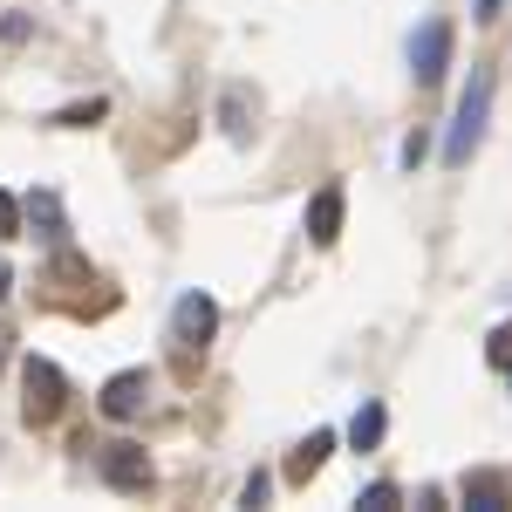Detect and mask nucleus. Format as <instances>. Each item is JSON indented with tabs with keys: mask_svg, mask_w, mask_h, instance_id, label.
Listing matches in <instances>:
<instances>
[{
	"mask_svg": "<svg viewBox=\"0 0 512 512\" xmlns=\"http://www.w3.org/2000/svg\"><path fill=\"white\" fill-rule=\"evenodd\" d=\"M485 117H492V76L472 69L465 96H458V123H451V137H444V164H451V171H465L472 151L485 144Z\"/></svg>",
	"mask_w": 512,
	"mask_h": 512,
	"instance_id": "obj_1",
	"label": "nucleus"
},
{
	"mask_svg": "<svg viewBox=\"0 0 512 512\" xmlns=\"http://www.w3.org/2000/svg\"><path fill=\"white\" fill-rule=\"evenodd\" d=\"M62 396H69L62 369H55L48 355H28V362H21V417H28V424H55V417H62Z\"/></svg>",
	"mask_w": 512,
	"mask_h": 512,
	"instance_id": "obj_2",
	"label": "nucleus"
},
{
	"mask_svg": "<svg viewBox=\"0 0 512 512\" xmlns=\"http://www.w3.org/2000/svg\"><path fill=\"white\" fill-rule=\"evenodd\" d=\"M219 335V301L212 294H178V308H171V342L178 349H205Z\"/></svg>",
	"mask_w": 512,
	"mask_h": 512,
	"instance_id": "obj_3",
	"label": "nucleus"
},
{
	"mask_svg": "<svg viewBox=\"0 0 512 512\" xmlns=\"http://www.w3.org/2000/svg\"><path fill=\"white\" fill-rule=\"evenodd\" d=\"M103 485L110 492H151L158 472H151V458H144V444H103Z\"/></svg>",
	"mask_w": 512,
	"mask_h": 512,
	"instance_id": "obj_4",
	"label": "nucleus"
},
{
	"mask_svg": "<svg viewBox=\"0 0 512 512\" xmlns=\"http://www.w3.org/2000/svg\"><path fill=\"white\" fill-rule=\"evenodd\" d=\"M96 403H103V417L130 424V417H137V410L151 403V376H144V369H117V376L103 383V396H96Z\"/></svg>",
	"mask_w": 512,
	"mask_h": 512,
	"instance_id": "obj_5",
	"label": "nucleus"
},
{
	"mask_svg": "<svg viewBox=\"0 0 512 512\" xmlns=\"http://www.w3.org/2000/svg\"><path fill=\"white\" fill-rule=\"evenodd\" d=\"M410 69H417V82H437L444 69H451V21H424V28H417Z\"/></svg>",
	"mask_w": 512,
	"mask_h": 512,
	"instance_id": "obj_6",
	"label": "nucleus"
},
{
	"mask_svg": "<svg viewBox=\"0 0 512 512\" xmlns=\"http://www.w3.org/2000/svg\"><path fill=\"white\" fill-rule=\"evenodd\" d=\"M308 239L315 246H335L342 239V185H321L315 205H308Z\"/></svg>",
	"mask_w": 512,
	"mask_h": 512,
	"instance_id": "obj_7",
	"label": "nucleus"
},
{
	"mask_svg": "<svg viewBox=\"0 0 512 512\" xmlns=\"http://www.w3.org/2000/svg\"><path fill=\"white\" fill-rule=\"evenodd\" d=\"M21 226H35V233L55 239V246L69 239V219H62V198H55V192H28V205H21Z\"/></svg>",
	"mask_w": 512,
	"mask_h": 512,
	"instance_id": "obj_8",
	"label": "nucleus"
},
{
	"mask_svg": "<svg viewBox=\"0 0 512 512\" xmlns=\"http://www.w3.org/2000/svg\"><path fill=\"white\" fill-rule=\"evenodd\" d=\"M465 506L472 512H512V485L499 472H472L465 478Z\"/></svg>",
	"mask_w": 512,
	"mask_h": 512,
	"instance_id": "obj_9",
	"label": "nucleus"
},
{
	"mask_svg": "<svg viewBox=\"0 0 512 512\" xmlns=\"http://www.w3.org/2000/svg\"><path fill=\"white\" fill-rule=\"evenodd\" d=\"M328 451H335V431H315L301 451H294V458H287V478H294V485H308V478L328 465Z\"/></svg>",
	"mask_w": 512,
	"mask_h": 512,
	"instance_id": "obj_10",
	"label": "nucleus"
},
{
	"mask_svg": "<svg viewBox=\"0 0 512 512\" xmlns=\"http://www.w3.org/2000/svg\"><path fill=\"white\" fill-rule=\"evenodd\" d=\"M383 424H390L383 403H362V410L349 417V444H355V451H376V444H383Z\"/></svg>",
	"mask_w": 512,
	"mask_h": 512,
	"instance_id": "obj_11",
	"label": "nucleus"
},
{
	"mask_svg": "<svg viewBox=\"0 0 512 512\" xmlns=\"http://www.w3.org/2000/svg\"><path fill=\"white\" fill-rule=\"evenodd\" d=\"M110 117V103H103V96H89V103H69V110H55V123H62V130H89V123H103Z\"/></svg>",
	"mask_w": 512,
	"mask_h": 512,
	"instance_id": "obj_12",
	"label": "nucleus"
},
{
	"mask_svg": "<svg viewBox=\"0 0 512 512\" xmlns=\"http://www.w3.org/2000/svg\"><path fill=\"white\" fill-rule=\"evenodd\" d=\"M246 117H253V110H246V89H226V96H219V123H226L233 137H246Z\"/></svg>",
	"mask_w": 512,
	"mask_h": 512,
	"instance_id": "obj_13",
	"label": "nucleus"
},
{
	"mask_svg": "<svg viewBox=\"0 0 512 512\" xmlns=\"http://www.w3.org/2000/svg\"><path fill=\"white\" fill-rule=\"evenodd\" d=\"M396 499H403V492H396L390 478H376V485L362 492V512H396Z\"/></svg>",
	"mask_w": 512,
	"mask_h": 512,
	"instance_id": "obj_14",
	"label": "nucleus"
},
{
	"mask_svg": "<svg viewBox=\"0 0 512 512\" xmlns=\"http://www.w3.org/2000/svg\"><path fill=\"white\" fill-rule=\"evenodd\" d=\"M485 355H492V369H512V321L492 335V342H485Z\"/></svg>",
	"mask_w": 512,
	"mask_h": 512,
	"instance_id": "obj_15",
	"label": "nucleus"
},
{
	"mask_svg": "<svg viewBox=\"0 0 512 512\" xmlns=\"http://www.w3.org/2000/svg\"><path fill=\"white\" fill-rule=\"evenodd\" d=\"M0 239H21V205L0 192Z\"/></svg>",
	"mask_w": 512,
	"mask_h": 512,
	"instance_id": "obj_16",
	"label": "nucleus"
},
{
	"mask_svg": "<svg viewBox=\"0 0 512 512\" xmlns=\"http://www.w3.org/2000/svg\"><path fill=\"white\" fill-rule=\"evenodd\" d=\"M267 492H274V478H260V472H253V478H246V492H239V499H246V506H260Z\"/></svg>",
	"mask_w": 512,
	"mask_h": 512,
	"instance_id": "obj_17",
	"label": "nucleus"
},
{
	"mask_svg": "<svg viewBox=\"0 0 512 512\" xmlns=\"http://www.w3.org/2000/svg\"><path fill=\"white\" fill-rule=\"evenodd\" d=\"M28 28H35L28 14H7V21H0V35H7V41H28Z\"/></svg>",
	"mask_w": 512,
	"mask_h": 512,
	"instance_id": "obj_18",
	"label": "nucleus"
},
{
	"mask_svg": "<svg viewBox=\"0 0 512 512\" xmlns=\"http://www.w3.org/2000/svg\"><path fill=\"white\" fill-rule=\"evenodd\" d=\"M499 7H506V0H472V14H478V21H492Z\"/></svg>",
	"mask_w": 512,
	"mask_h": 512,
	"instance_id": "obj_19",
	"label": "nucleus"
}]
</instances>
